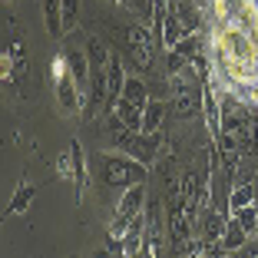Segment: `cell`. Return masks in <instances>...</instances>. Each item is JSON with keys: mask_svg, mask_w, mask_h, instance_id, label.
I'll return each mask as SVG.
<instances>
[{"mask_svg": "<svg viewBox=\"0 0 258 258\" xmlns=\"http://www.w3.org/2000/svg\"><path fill=\"white\" fill-rule=\"evenodd\" d=\"M99 175L109 189H129L136 182H146V162H139L136 156L116 149L99 156Z\"/></svg>", "mask_w": 258, "mask_h": 258, "instance_id": "obj_1", "label": "cell"}, {"mask_svg": "<svg viewBox=\"0 0 258 258\" xmlns=\"http://www.w3.org/2000/svg\"><path fill=\"white\" fill-rule=\"evenodd\" d=\"M50 80H53V93H56V103H60L67 113H80L86 106V93L80 90V83L73 80L67 67V56H53V67H50Z\"/></svg>", "mask_w": 258, "mask_h": 258, "instance_id": "obj_2", "label": "cell"}, {"mask_svg": "<svg viewBox=\"0 0 258 258\" xmlns=\"http://www.w3.org/2000/svg\"><path fill=\"white\" fill-rule=\"evenodd\" d=\"M146 189H143V182H136V185H129V189H122V196H119V202H116V212H113V222H109V232L113 235H122L129 228V222L136 219V215H143V209H146Z\"/></svg>", "mask_w": 258, "mask_h": 258, "instance_id": "obj_3", "label": "cell"}, {"mask_svg": "<svg viewBox=\"0 0 258 258\" xmlns=\"http://www.w3.org/2000/svg\"><path fill=\"white\" fill-rule=\"evenodd\" d=\"M126 53L129 60L136 63L139 70H149L152 60H156V40H152L149 27L146 23H133V27H126Z\"/></svg>", "mask_w": 258, "mask_h": 258, "instance_id": "obj_4", "label": "cell"}, {"mask_svg": "<svg viewBox=\"0 0 258 258\" xmlns=\"http://www.w3.org/2000/svg\"><path fill=\"white\" fill-rule=\"evenodd\" d=\"M56 175H60L63 182H73L76 199H83V189H86V159H83V146H80V143H70V149L60 152V159H56Z\"/></svg>", "mask_w": 258, "mask_h": 258, "instance_id": "obj_5", "label": "cell"}, {"mask_svg": "<svg viewBox=\"0 0 258 258\" xmlns=\"http://www.w3.org/2000/svg\"><path fill=\"white\" fill-rule=\"evenodd\" d=\"M119 149L129 152V156H136V159L146 162V166H152L156 156H159V136H156V133H129L126 143H122Z\"/></svg>", "mask_w": 258, "mask_h": 258, "instance_id": "obj_6", "label": "cell"}, {"mask_svg": "<svg viewBox=\"0 0 258 258\" xmlns=\"http://www.w3.org/2000/svg\"><path fill=\"white\" fill-rule=\"evenodd\" d=\"M159 202H146V238H143V255H159L162 251V219H159Z\"/></svg>", "mask_w": 258, "mask_h": 258, "instance_id": "obj_7", "label": "cell"}, {"mask_svg": "<svg viewBox=\"0 0 258 258\" xmlns=\"http://www.w3.org/2000/svg\"><path fill=\"white\" fill-rule=\"evenodd\" d=\"M199 235H202V242H222V235H225V225L228 219L219 212V209H209L205 205L202 212H199Z\"/></svg>", "mask_w": 258, "mask_h": 258, "instance_id": "obj_8", "label": "cell"}, {"mask_svg": "<svg viewBox=\"0 0 258 258\" xmlns=\"http://www.w3.org/2000/svg\"><path fill=\"white\" fill-rule=\"evenodd\" d=\"M113 113L119 116V119L126 122L133 133H143V106H139V103H133V99L119 96V99L113 103Z\"/></svg>", "mask_w": 258, "mask_h": 258, "instance_id": "obj_9", "label": "cell"}, {"mask_svg": "<svg viewBox=\"0 0 258 258\" xmlns=\"http://www.w3.org/2000/svg\"><path fill=\"white\" fill-rule=\"evenodd\" d=\"M43 23L53 40H60L67 33V27H63V0H43Z\"/></svg>", "mask_w": 258, "mask_h": 258, "instance_id": "obj_10", "label": "cell"}, {"mask_svg": "<svg viewBox=\"0 0 258 258\" xmlns=\"http://www.w3.org/2000/svg\"><path fill=\"white\" fill-rule=\"evenodd\" d=\"M126 63L119 60V56H113L106 67V86H109V109H113V103L122 96V86H126Z\"/></svg>", "mask_w": 258, "mask_h": 258, "instance_id": "obj_11", "label": "cell"}, {"mask_svg": "<svg viewBox=\"0 0 258 258\" xmlns=\"http://www.w3.org/2000/svg\"><path fill=\"white\" fill-rule=\"evenodd\" d=\"M143 238H146V215H136V219L129 222V228L122 232L126 255H143Z\"/></svg>", "mask_w": 258, "mask_h": 258, "instance_id": "obj_12", "label": "cell"}, {"mask_svg": "<svg viewBox=\"0 0 258 258\" xmlns=\"http://www.w3.org/2000/svg\"><path fill=\"white\" fill-rule=\"evenodd\" d=\"M166 113H169V106L162 103V99H149V103L143 106V133H159Z\"/></svg>", "mask_w": 258, "mask_h": 258, "instance_id": "obj_13", "label": "cell"}, {"mask_svg": "<svg viewBox=\"0 0 258 258\" xmlns=\"http://www.w3.org/2000/svg\"><path fill=\"white\" fill-rule=\"evenodd\" d=\"M86 56H90L93 73H106L109 60H113V53L106 50V43H103V40H96V37H90V40H86Z\"/></svg>", "mask_w": 258, "mask_h": 258, "instance_id": "obj_14", "label": "cell"}, {"mask_svg": "<svg viewBox=\"0 0 258 258\" xmlns=\"http://www.w3.org/2000/svg\"><path fill=\"white\" fill-rule=\"evenodd\" d=\"M175 14H179V20H182V27L189 33H196L202 27V7H199L196 0H179L175 4Z\"/></svg>", "mask_w": 258, "mask_h": 258, "instance_id": "obj_15", "label": "cell"}, {"mask_svg": "<svg viewBox=\"0 0 258 258\" xmlns=\"http://www.w3.org/2000/svg\"><path fill=\"white\" fill-rule=\"evenodd\" d=\"M248 242V232H245L242 225H238L232 215H228V225H225V235H222V248H225V255L228 251H242V245Z\"/></svg>", "mask_w": 258, "mask_h": 258, "instance_id": "obj_16", "label": "cell"}, {"mask_svg": "<svg viewBox=\"0 0 258 258\" xmlns=\"http://www.w3.org/2000/svg\"><path fill=\"white\" fill-rule=\"evenodd\" d=\"M33 196H37V189H33L30 182H20L17 192H14V199H10V205H7V215H23L27 209H30Z\"/></svg>", "mask_w": 258, "mask_h": 258, "instance_id": "obj_17", "label": "cell"}, {"mask_svg": "<svg viewBox=\"0 0 258 258\" xmlns=\"http://www.w3.org/2000/svg\"><path fill=\"white\" fill-rule=\"evenodd\" d=\"M169 113H175L179 119H189V116H196V90L175 93L172 103H169Z\"/></svg>", "mask_w": 258, "mask_h": 258, "instance_id": "obj_18", "label": "cell"}, {"mask_svg": "<svg viewBox=\"0 0 258 258\" xmlns=\"http://www.w3.org/2000/svg\"><path fill=\"white\" fill-rule=\"evenodd\" d=\"M251 202H258L255 182H235V189L228 196V212H232V209H242V205H251Z\"/></svg>", "mask_w": 258, "mask_h": 258, "instance_id": "obj_19", "label": "cell"}, {"mask_svg": "<svg viewBox=\"0 0 258 258\" xmlns=\"http://www.w3.org/2000/svg\"><path fill=\"white\" fill-rule=\"evenodd\" d=\"M232 219L238 222V225L248 232V235H255V228H258V202H251V205H242V209H232Z\"/></svg>", "mask_w": 258, "mask_h": 258, "instance_id": "obj_20", "label": "cell"}, {"mask_svg": "<svg viewBox=\"0 0 258 258\" xmlns=\"http://www.w3.org/2000/svg\"><path fill=\"white\" fill-rule=\"evenodd\" d=\"M122 96L133 99V103H139V106H146L149 103V86L139 80V76H126V86H122Z\"/></svg>", "mask_w": 258, "mask_h": 258, "instance_id": "obj_21", "label": "cell"}, {"mask_svg": "<svg viewBox=\"0 0 258 258\" xmlns=\"http://www.w3.org/2000/svg\"><path fill=\"white\" fill-rule=\"evenodd\" d=\"M172 50H175V53H182L185 60L192 63V60H196L199 53H202V43H199V37H196V33H185V37L179 40V43H175Z\"/></svg>", "mask_w": 258, "mask_h": 258, "instance_id": "obj_22", "label": "cell"}, {"mask_svg": "<svg viewBox=\"0 0 258 258\" xmlns=\"http://www.w3.org/2000/svg\"><path fill=\"white\" fill-rule=\"evenodd\" d=\"M76 17H80V0H63V27L73 30Z\"/></svg>", "mask_w": 258, "mask_h": 258, "instance_id": "obj_23", "label": "cell"}, {"mask_svg": "<svg viewBox=\"0 0 258 258\" xmlns=\"http://www.w3.org/2000/svg\"><path fill=\"white\" fill-rule=\"evenodd\" d=\"M255 192H258V169H255Z\"/></svg>", "mask_w": 258, "mask_h": 258, "instance_id": "obj_24", "label": "cell"}, {"mask_svg": "<svg viewBox=\"0 0 258 258\" xmlns=\"http://www.w3.org/2000/svg\"><path fill=\"white\" fill-rule=\"evenodd\" d=\"M172 4H179V0H172Z\"/></svg>", "mask_w": 258, "mask_h": 258, "instance_id": "obj_25", "label": "cell"}]
</instances>
